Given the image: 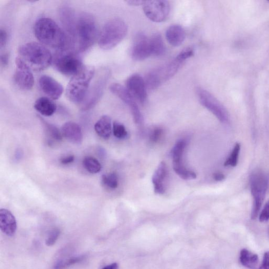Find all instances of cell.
I'll return each mask as SVG.
<instances>
[{
	"mask_svg": "<svg viewBox=\"0 0 269 269\" xmlns=\"http://www.w3.org/2000/svg\"><path fill=\"white\" fill-rule=\"evenodd\" d=\"M168 174L166 164L162 162L158 165L152 178L154 192L156 194L163 195L166 191L165 181Z\"/></svg>",
	"mask_w": 269,
	"mask_h": 269,
	"instance_id": "ffe728a7",
	"label": "cell"
},
{
	"mask_svg": "<svg viewBox=\"0 0 269 269\" xmlns=\"http://www.w3.org/2000/svg\"><path fill=\"white\" fill-rule=\"evenodd\" d=\"M16 70L14 81L18 87L25 91L31 89L34 84V77L31 68L19 57L15 59Z\"/></svg>",
	"mask_w": 269,
	"mask_h": 269,
	"instance_id": "4fadbf2b",
	"label": "cell"
},
{
	"mask_svg": "<svg viewBox=\"0 0 269 269\" xmlns=\"http://www.w3.org/2000/svg\"><path fill=\"white\" fill-rule=\"evenodd\" d=\"M126 88L139 103L144 104L147 98V88L145 79L138 74H133L126 81Z\"/></svg>",
	"mask_w": 269,
	"mask_h": 269,
	"instance_id": "9a60e30c",
	"label": "cell"
},
{
	"mask_svg": "<svg viewBox=\"0 0 269 269\" xmlns=\"http://www.w3.org/2000/svg\"><path fill=\"white\" fill-rule=\"evenodd\" d=\"M75 157L73 155H69L61 159L60 162L63 165H67L73 163Z\"/></svg>",
	"mask_w": 269,
	"mask_h": 269,
	"instance_id": "74e56055",
	"label": "cell"
},
{
	"mask_svg": "<svg viewBox=\"0 0 269 269\" xmlns=\"http://www.w3.org/2000/svg\"><path fill=\"white\" fill-rule=\"evenodd\" d=\"M166 37L169 44L174 47H178L184 42L186 32L181 25H173L167 29Z\"/></svg>",
	"mask_w": 269,
	"mask_h": 269,
	"instance_id": "44dd1931",
	"label": "cell"
},
{
	"mask_svg": "<svg viewBox=\"0 0 269 269\" xmlns=\"http://www.w3.org/2000/svg\"><path fill=\"white\" fill-rule=\"evenodd\" d=\"M259 269H269V252L265 253L263 263Z\"/></svg>",
	"mask_w": 269,
	"mask_h": 269,
	"instance_id": "8d00e7d4",
	"label": "cell"
},
{
	"mask_svg": "<svg viewBox=\"0 0 269 269\" xmlns=\"http://www.w3.org/2000/svg\"><path fill=\"white\" fill-rule=\"evenodd\" d=\"M109 89L130 109L135 123L139 125H142L143 123V116L136 99L127 90L126 87L118 83H114L110 86Z\"/></svg>",
	"mask_w": 269,
	"mask_h": 269,
	"instance_id": "8fae6325",
	"label": "cell"
},
{
	"mask_svg": "<svg viewBox=\"0 0 269 269\" xmlns=\"http://www.w3.org/2000/svg\"><path fill=\"white\" fill-rule=\"evenodd\" d=\"M250 187L253 198L251 218L255 220L260 212L269 186V175L256 169L251 175Z\"/></svg>",
	"mask_w": 269,
	"mask_h": 269,
	"instance_id": "52a82bcc",
	"label": "cell"
},
{
	"mask_svg": "<svg viewBox=\"0 0 269 269\" xmlns=\"http://www.w3.org/2000/svg\"><path fill=\"white\" fill-rule=\"evenodd\" d=\"M269 220V201L266 204L264 208L259 216V221L264 223Z\"/></svg>",
	"mask_w": 269,
	"mask_h": 269,
	"instance_id": "836d02e7",
	"label": "cell"
},
{
	"mask_svg": "<svg viewBox=\"0 0 269 269\" xmlns=\"http://www.w3.org/2000/svg\"><path fill=\"white\" fill-rule=\"evenodd\" d=\"M34 31L38 40L45 45L63 51L68 43L66 33L52 19L42 17L36 22Z\"/></svg>",
	"mask_w": 269,
	"mask_h": 269,
	"instance_id": "7a4b0ae2",
	"label": "cell"
},
{
	"mask_svg": "<svg viewBox=\"0 0 269 269\" xmlns=\"http://www.w3.org/2000/svg\"><path fill=\"white\" fill-rule=\"evenodd\" d=\"M21 152L20 151H17V153L16 154V158L17 159L18 158H21Z\"/></svg>",
	"mask_w": 269,
	"mask_h": 269,
	"instance_id": "7bdbcfd3",
	"label": "cell"
},
{
	"mask_svg": "<svg viewBox=\"0 0 269 269\" xmlns=\"http://www.w3.org/2000/svg\"><path fill=\"white\" fill-rule=\"evenodd\" d=\"M85 257L84 256H79L76 257H73L72 258H70L69 259H67V260L61 261L60 262L58 263L55 267V269H64L66 268L67 267H68L69 266H71L73 265H74L75 264L78 263L79 262H81L84 260V258Z\"/></svg>",
	"mask_w": 269,
	"mask_h": 269,
	"instance_id": "1f68e13d",
	"label": "cell"
},
{
	"mask_svg": "<svg viewBox=\"0 0 269 269\" xmlns=\"http://www.w3.org/2000/svg\"><path fill=\"white\" fill-rule=\"evenodd\" d=\"M95 73L94 67L84 66L72 77L65 91L66 96L69 101L79 104L83 102Z\"/></svg>",
	"mask_w": 269,
	"mask_h": 269,
	"instance_id": "5b68a950",
	"label": "cell"
},
{
	"mask_svg": "<svg viewBox=\"0 0 269 269\" xmlns=\"http://www.w3.org/2000/svg\"><path fill=\"white\" fill-rule=\"evenodd\" d=\"M241 145L239 143H236L233 151L225 161L224 165L226 167H236L238 163L239 154L241 152Z\"/></svg>",
	"mask_w": 269,
	"mask_h": 269,
	"instance_id": "f1b7e54d",
	"label": "cell"
},
{
	"mask_svg": "<svg viewBox=\"0 0 269 269\" xmlns=\"http://www.w3.org/2000/svg\"><path fill=\"white\" fill-rule=\"evenodd\" d=\"M59 14L66 32L74 41L77 16L73 9L68 6H63L59 9Z\"/></svg>",
	"mask_w": 269,
	"mask_h": 269,
	"instance_id": "e0dca14e",
	"label": "cell"
},
{
	"mask_svg": "<svg viewBox=\"0 0 269 269\" xmlns=\"http://www.w3.org/2000/svg\"><path fill=\"white\" fill-rule=\"evenodd\" d=\"M239 261L241 264L248 269H255L259 263L257 255L253 254L246 249H244L241 252Z\"/></svg>",
	"mask_w": 269,
	"mask_h": 269,
	"instance_id": "cb8c5ba5",
	"label": "cell"
},
{
	"mask_svg": "<svg viewBox=\"0 0 269 269\" xmlns=\"http://www.w3.org/2000/svg\"><path fill=\"white\" fill-rule=\"evenodd\" d=\"M132 57L137 61L145 60L152 55L150 38L142 32L137 33L131 48Z\"/></svg>",
	"mask_w": 269,
	"mask_h": 269,
	"instance_id": "5bb4252c",
	"label": "cell"
},
{
	"mask_svg": "<svg viewBox=\"0 0 269 269\" xmlns=\"http://www.w3.org/2000/svg\"><path fill=\"white\" fill-rule=\"evenodd\" d=\"M146 16L153 22H164L171 11V5L167 1H145L143 5Z\"/></svg>",
	"mask_w": 269,
	"mask_h": 269,
	"instance_id": "7c38bea8",
	"label": "cell"
},
{
	"mask_svg": "<svg viewBox=\"0 0 269 269\" xmlns=\"http://www.w3.org/2000/svg\"><path fill=\"white\" fill-rule=\"evenodd\" d=\"M150 38L152 55L156 56L163 55L166 52V47L161 34L156 33Z\"/></svg>",
	"mask_w": 269,
	"mask_h": 269,
	"instance_id": "d4e9b609",
	"label": "cell"
},
{
	"mask_svg": "<svg viewBox=\"0 0 269 269\" xmlns=\"http://www.w3.org/2000/svg\"><path fill=\"white\" fill-rule=\"evenodd\" d=\"M83 165L89 173L96 174L101 171L102 165L95 158L92 156L85 157L83 161Z\"/></svg>",
	"mask_w": 269,
	"mask_h": 269,
	"instance_id": "4316f807",
	"label": "cell"
},
{
	"mask_svg": "<svg viewBox=\"0 0 269 269\" xmlns=\"http://www.w3.org/2000/svg\"><path fill=\"white\" fill-rule=\"evenodd\" d=\"M7 41V33L4 29L0 30V47L1 48L4 47Z\"/></svg>",
	"mask_w": 269,
	"mask_h": 269,
	"instance_id": "d590c367",
	"label": "cell"
},
{
	"mask_svg": "<svg viewBox=\"0 0 269 269\" xmlns=\"http://www.w3.org/2000/svg\"><path fill=\"white\" fill-rule=\"evenodd\" d=\"M42 122L46 135L49 138L55 141H61L62 140L63 135L61 131H59L55 126L45 121L44 119L39 117Z\"/></svg>",
	"mask_w": 269,
	"mask_h": 269,
	"instance_id": "484cf974",
	"label": "cell"
},
{
	"mask_svg": "<svg viewBox=\"0 0 269 269\" xmlns=\"http://www.w3.org/2000/svg\"><path fill=\"white\" fill-rule=\"evenodd\" d=\"M61 232L59 229L55 228L49 233L47 238L46 239L45 244L48 246H52L54 245L57 241L59 236H60Z\"/></svg>",
	"mask_w": 269,
	"mask_h": 269,
	"instance_id": "d6a6232c",
	"label": "cell"
},
{
	"mask_svg": "<svg viewBox=\"0 0 269 269\" xmlns=\"http://www.w3.org/2000/svg\"><path fill=\"white\" fill-rule=\"evenodd\" d=\"M19 57L34 71L44 70L51 64L53 58L50 51L40 43L29 42L19 47Z\"/></svg>",
	"mask_w": 269,
	"mask_h": 269,
	"instance_id": "277c9868",
	"label": "cell"
},
{
	"mask_svg": "<svg viewBox=\"0 0 269 269\" xmlns=\"http://www.w3.org/2000/svg\"><path fill=\"white\" fill-rule=\"evenodd\" d=\"M35 110L45 116L53 115L56 110V104L51 98L42 97L37 99L34 105Z\"/></svg>",
	"mask_w": 269,
	"mask_h": 269,
	"instance_id": "603a6c76",
	"label": "cell"
},
{
	"mask_svg": "<svg viewBox=\"0 0 269 269\" xmlns=\"http://www.w3.org/2000/svg\"><path fill=\"white\" fill-rule=\"evenodd\" d=\"M113 132L114 136L119 139H124L128 136V133L125 126L118 122L113 123Z\"/></svg>",
	"mask_w": 269,
	"mask_h": 269,
	"instance_id": "4dcf8cb0",
	"label": "cell"
},
{
	"mask_svg": "<svg viewBox=\"0 0 269 269\" xmlns=\"http://www.w3.org/2000/svg\"><path fill=\"white\" fill-rule=\"evenodd\" d=\"M173 165L174 172L184 180H192L196 178V174L187 168L183 163L174 164Z\"/></svg>",
	"mask_w": 269,
	"mask_h": 269,
	"instance_id": "83f0119b",
	"label": "cell"
},
{
	"mask_svg": "<svg viewBox=\"0 0 269 269\" xmlns=\"http://www.w3.org/2000/svg\"><path fill=\"white\" fill-rule=\"evenodd\" d=\"M38 84L42 91L49 97L56 100L62 96L64 88L62 85L53 77L42 75L39 79Z\"/></svg>",
	"mask_w": 269,
	"mask_h": 269,
	"instance_id": "2e32d148",
	"label": "cell"
},
{
	"mask_svg": "<svg viewBox=\"0 0 269 269\" xmlns=\"http://www.w3.org/2000/svg\"><path fill=\"white\" fill-rule=\"evenodd\" d=\"M8 63V55L7 53H4L1 56V64L3 67H5Z\"/></svg>",
	"mask_w": 269,
	"mask_h": 269,
	"instance_id": "ab89813d",
	"label": "cell"
},
{
	"mask_svg": "<svg viewBox=\"0 0 269 269\" xmlns=\"http://www.w3.org/2000/svg\"><path fill=\"white\" fill-rule=\"evenodd\" d=\"M128 32V26L123 19L116 18L107 22L99 35L98 45L103 49L109 50L120 43Z\"/></svg>",
	"mask_w": 269,
	"mask_h": 269,
	"instance_id": "8992f818",
	"label": "cell"
},
{
	"mask_svg": "<svg viewBox=\"0 0 269 269\" xmlns=\"http://www.w3.org/2000/svg\"><path fill=\"white\" fill-rule=\"evenodd\" d=\"M118 265L117 263H113L112 264L108 265L104 267L102 269H118Z\"/></svg>",
	"mask_w": 269,
	"mask_h": 269,
	"instance_id": "b9f144b4",
	"label": "cell"
},
{
	"mask_svg": "<svg viewBox=\"0 0 269 269\" xmlns=\"http://www.w3.org/2000/svg\"><path fill=\"white\" fill-rule=\"evenodd\" d=\"M163 134V130L160 128H156L151 132L150 136V141L153 143H156L160 139Z\"/></svg>",
	"mask_w": 269,
	"mask_h": 269,
	"instance_id": "e575fe53",
	"label": "cell"
},
{
	"mask_svg": "<svg viewBox=\"0 0 269 269\" xmlns=\"http://www.w3.org/2000/svg\"><path fill=\"white\" fill-rule=\"evenodd\" d=\"M0 228L6 236L12 237L15 234L17 224L15 217L6 209L0 210Z\"/></svg>",
	"mask_w": 269,
	"mask_h": 269,
	"instance_id": "d6986e66",
	"label": "cell"
},
{
	"mask_svg": "<svg viewBox=\"0 0 269 269\" xmlns=\"http://www.w3.org/2000/svg\"><path fill=\"white\" fill-rule=\"evenodd\" d=\"M194 54L192 48H185L171 62L149 72L145 80L147 89L154 90L170 79L175 75L187 59Z\"/></svg>",
	"mask_w": 269,
	"mask_h": 269,
	"instance_id": "6da1fadb",
	"label": "cell"
},
{
	"mask_svg": "<svg viewBox=\"0 0 269 269\" xmlns=\"http://www.w3.org/2000/svg\"><path fill=\"white\" fill-rule=\"evenodd\" d=\"M102 182L106 187L115 189L118 186V178L115 173L104 174L102 177Z\"/></svg>",
	"mask_w": 269,
	"mask_h": 269,
	"instance_id": "f546056e",
	"label": "cell"
},
{
	"mask_svg": "<svg viewBox=\"0 0 269 269\" xmlns=\"http://www.w3.org/2000/svg\"><path fill=\"white\" fill-rule=\"evenodd\" d=\"M145 1H142V0H129L126 2L129 5L138 6L143 5Z\"/></svg>",
	"mask_w": 269,
	"mask_h": 269,
	"instance_id": "f35d334b",
	"label": "cell"
},
{
	"mask_svg": "<svg viewBox=\"0 0 269 269\" xmlns=\"http://www.w3.org/2000/svg\"><path fill=\"white\" fill-rule=\"evenodd\" d=\"M94 129L99 137L107 140L110 138L113 131L111 118L107 115L103 116L96 123Z\"/></svg>",
	"mask_w": 269,
	"mask_h": 269,
	"instance_id": "7402d4cb",
	"label": "cell"
},
{
	"mask_svg": "<svg viewBox=\"0 0 269 269\" xmlns=\"http://www.w3.org/2000/svg\"><path fill=\"white\" fill-rule=\"evenodd\" d=\"M53 62L57 70L66 76H74L84 65L79 57L72 52L59 53L53 58Z\"/></svg>",
	"mask_w": 269,
	"mask_h": 269,
	"instance_id": "9c48e42d",
	"label": "cell"
},
{
	"mask_svg": "<svg viewBox=\"0 0 269 269\" xmlns=\"http://www.w3.org/2000/svg\"><path fill=\"white\" fill-rule=\"evenodd\" d=\"M95 19L91 14L82 13L78 15L73 43L77 50L83 52L90 48L99 37Z\"/></svg>",
	"mask_w": 269,
	"mask_h": 269,
	"instance_id": "3957f363",
	"label": "cell"
},
{
	"mask_svg": "<svg viewBox=\"0 0 269 269\" xmlns=\"http://www.w3.org/2000/svg\"><path fill=\"white\" fill-rule=\"evenodd\" d=\"M214 179L216 181L221 182L224 180L225 179V175L220 172H217L214 174L213 175Z\"/></svg>",
	"mask_w": 269,
	"mask_h": 269,
	"instance_id": "60d3db41",
	"label": "cell"
},
{
	"mask_svg": "<svg viewBox=\"0 0 269 269\" xmlns=\"http://www.w3.org/2000/svg\"><path fill=\"white\" fill-rule=\"evenodd\" d=\"M197 95L201 104L213 113L222 123H227L229 116L226 109L212 94L202 88L197 89Z\"/></svg>",
	"mask_w": 269,
	"mask_h": 269,
	"instance_id": "30bf717a",
	"label": "cell"
},
{
	"mask_svg": "<svg viewBox=\"0 0 269 269\" xmlns=\"http://www.w3.org/2000/svg\"><path fill=\"white\" fill-rule=\"evenodd\" d=\"M61 132L67 141L74 144L79 145L83 141L82 129L77 124L73 122L65 123L62 127Z\"/></svg>",
	"mask_w": 269,
	"mask_h": 269,
	"instance_id": "ac0fdd59",
	"label": "cell"
},
{
	"mask_svg": "<svg viewBox=\"0 0 269 269\" xmlns=\"http://www.w3.org/2000/svg\"><path fill=\"white\" fill-rule=\"evenodd\" d=\"M110 75V71L107 69H104L99 73V76L97 77L91 87L89 88L86 97L81 104L82 111L89 110L100 100Z\"/></svg>",
	"mask_w": 269,
	"mask_h": 269,
	"instance_id": "ba28073f",
	"label": "cell"
}]
</instances>
